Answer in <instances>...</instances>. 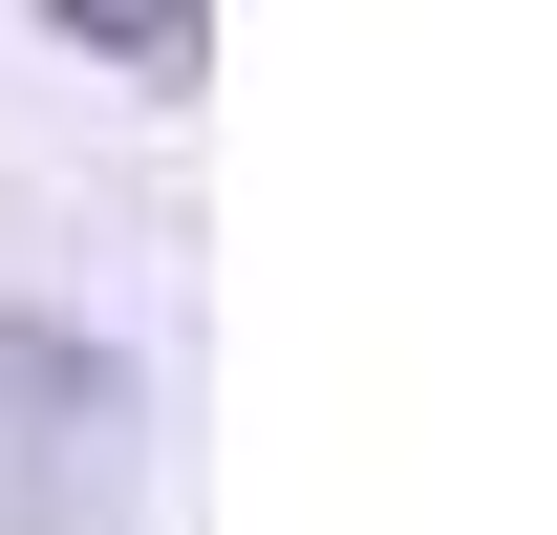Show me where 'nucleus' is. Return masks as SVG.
I'll list each match as a JSON object with an SVG mask.
<instances>
[{"instance_id": "nucleus-1", "label": "nucleus", "mask_w": 557, "mask_h": 535, "mask_svg": "<svg viewBox=\"0 0 557 535\" xmlns=\"http://www.w3.org/2000/svg\"><path fill=\"white\" fill-rule=\"evenodd\" d=\"M129 471V364L65 322H0V535H86Z\"/></svg>"}]
</instances>
